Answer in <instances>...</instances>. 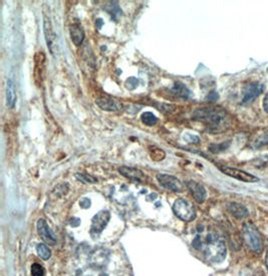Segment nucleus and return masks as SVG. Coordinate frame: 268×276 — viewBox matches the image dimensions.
Segmentation results:
<instances>
[{"instance_id":"nucleus-1","label":"nucleus","mask_w":268,"mask_h":276,"mask_svg":"<svg viewBox=\"0 0 268 276\" xmlns=\"http://www.w3.org/2000/svg\"><path fill=\"white\" fill-rule=\"evenodd\" d=\"M192 118L197 122L203 123L209 133H221L231 125L228 112L216 107L198 109L193 112Z\"/></svg>"},{"instance_id":"nucleus-2","label":"nucleus","mask_w":268,"mask_h":276,"mask_svg":"<svg viewBox=\"0 0 268 276\" xmlns=\"http://www.w3.org/2000/svg\"><path fill=\"white\" fill-rule=\"evenodd\" d=\"M199 241V247L203 248L205 258L211 263H221L227 255V248L225 242L215 234H208L204 242L197 237ZM198 247V248H199Z\"/></svg>"},{"instance_id":"nucleus-3","label":"nucleus","mask_w":268,"mask_h":276,"mask_svg":"<svg viewBox=\"0 0 268 276\" xmlns=\"http://www.w3.org/2000/svg\"><path fill=\"white\" fill-rule=\"evenodd\" d=\"M242 235L245 244L252 250L254 253H261L263 251V240L257 230V228L250 222H247L243 225Z\"/></svg>"},{"instance_id":"nucleus-4","label":"nucleus","mask_w":268,"mask_h":276,"mask_svg":"<svg viewBox=\"0 0 268 276\" xmlns=\"http://www.w3.org/2000/svg\"><path fill=\"white\" fill-rule=\"evenodd\" d=\"M173 211L178 218L185 222L192 221L196 217L195 207L191 202L183 198H179L174 202Z\"/></svg>"},{"instance_id":"nucleus-5","label":"nucleus","mask_w":268,"mask_h":276,"mask_svg":"<svg viewBox=\"0 0 268 276\" xmlns=\"http://www.w3.org/2000/svg\"><path fill=\"white\" fill-rule=\"evenodd\" d=\"M157 180L163 188L170 190L172 192L180 193L184 190V184L178 178L174 176L166 175V174H158Z\"/></svg>"},{"instance_id":"nucleus-6","label":"nucleus","mask_w":268,"mask_h":276,"mask_svg":"<svg viewBox=\"0 0 268 276\" xmlns=\"http://www.w3.org/2000/svg\"><path fill=\"white\" fill-rule=\"evenodd\" d=\"M219 169L221 170V172H223L224 174L236 179V180H239L242 182H246V183H255V182H258L259 179L252 175V174H249L245 171H242L239 169H235V168H231V167H226V166H220Z\"/></svg>"},{"instance_id":"nucleus-7","label":"nucleus","mask_w":268,"mask_h":276,"mask_svg":"<svg viewBox=\"0 0 268 276\" xmlns=\"http://www.w3.org/2000/svg\"><path fill=\"white\" fill-rule=\"evenodd\" d=\"M264 86L261 83H252L246 84L242 89V103L250 104L255 101L263 91Z\"/></svg>"},{"instance_id":"nucleus-8","label":"nucleus","mask_w":268,"mask_h":276,"mask_svg":"<svg viewBox=\"0 0 268 276\" xmlns=\"http://www.w3.org/2000/svg\"><path fill=\"white\" fill-rule=\"evenodd\" d=\"M46 55L42 52H38L34 55V82L37 86H40L43 83L46 74Z\"/></svg>"},{"instance_id":"nucleus-9","label":"nucleus","mask_w":268,"mask_h":276,"mask_svg":"<svg viewBox=\"0 0 268 276\" xmlns=\"http://www.w3.org/2000/svg\"><path fill=\"white\" fill-rule=\"evenodd\" d=\"M109 219H110V213L108 211H105V210L100 211L93 218L91 233L93 235H100L102 231L105 229V227L107 226Z\"/></svg>"},{"instance_id":"nucleus-10","label":"nucleus","mask_w":268,"mask_h":276,"mask_svg":"<svg viewBox=\"0 0 268 276\" xmlns=\"http://www.w3.org/2000/svg\"><path fill=\"white\" fill-rule=\"evenodd\" d=\"M37 233L41 237V239L48 243L49 245H54L56 243V236L54 231L51 229L49 224L44 219H39L36 224Z\"/></svg>"},{"instance_id":"nucleus-11","label":"nucleus","mask_w":268,"mask_h":276,"mask_svg":"<svg viewBox=\"0 0 268 276\" xmlns=\"http://www.w3.org/2000/svg\"><path fill=\"white\" fill-rule=\"evenodd\" d=\"M43 31H44V36H46L48 48H49L50 52L54 55V47H55V42H56V34L54 32L52 20L46 14V12H43Z\"/></svg>"},{"instance_id":"nucleus-12","label":"nucleus","mask_w":268,"mask_h":276,"mask_svg":"<svg viewBox=\"0 0 268 276\" xmlns=\"http://www.w3.org/2000/svg\"><path fill=\"white\" fill-rule=\"evenodd\" d=\"M186 185H187L188 189L190 190L191 194L193 195L194 199L198 203H203L206 200L207 192H206L204 186H202L201 184H199L193 180L187 181Z\"/></svg>"},{"instance_id":"nucleus-13","label":"nucleus","mask_w":268,"mask_h":276,"mask_svg":"<svg viewBox=\"0 0 268 276\" xmlns=\"http://www.w3.org/2000/svg\"><path fill=\"white\" fill-rule=\"evenodd\" d=\"M96 103L102 110H107V111H117V110L123 109V105L117 100L111 99V98H107V97L99 98L96 101Z\"/></svg>"},{"instance_id":"nucleus-14","label":"nucleus","mask_w":268,"mask_h":276,"mask_svg":"<svg viewBox=\"0 0 268 276\" xmlns=\"http://www.w3.org/2000/svg\"><path fill=\"white\" fill-rule=\"evenodd\" d=\"M119 172L125 176L126 178L130 179V180H133V181H139V182H144L145 179H146V176L144 175V173L139 170V169H136V168H132V167H126V166H123L119 169Z\"/></svg>"},{"instance_id":"nucleus-15","label":"nucleus","mask_w":268,"mask_h":276,"mask_svg":"<svg viewBox=\"0 0 268 276\" xmlns=\"http://www.w3.org/2000/svg\"><path fill=\"white\" fill-rule=\"evenodd\" d=\"M17 101V95H16V87L15 84L11 81L8 80L6 83V105L8 108L13 109L15 107Z\"/></svg>"},{"instance_id":"nucleus-16","label":"nucleus","mask_w":268,"mask_h":276,"mask_svg":"<svg viewBox=\"0 0 268 276\" xmlns=\"http://www.w3.org/2000/svg\"><path fill=\"white\" fill-rule=\"evenodd\" d=\"M70 33H71V38L75 45L79 47L84 40V31L81 25H74L70 28Z\"/></svg>"},{"instance_id":"nucleus-17","label":"nucleus","mask_w":268,"mask_h":276,"mask_svg":"<svg viewBox=\"0 0 268 276\" xmlns=\"http://www.w3.org/2000/svg\"><path fill=\"white\" fill-rule=\"evenodd\" d=\"M228 210L233 216H235L238 219L245 218L248 216V210L246 209L245 206L239 203H230L228 205Z\"/></svg>"},{"instance_id":"nucleus-18","label":"nucleus","mask_w":268,"mask_h":276,"mask_svg":"<svg viewBox=\"0 0 268 276\" xmlns=\"http://www.w3.org/2000/svg\"><path fill=\"white\" fill-rule=\"evenodd\" d=\"M172 93L176 95L178 98H181L183 100H187L190 97V90L185 84L182 83H175L174 86L172 87Z\"/></svg>"},{"instance_id":"nucleus-19","label":"nucleus","mask_w":268,"mask_h":276,"mask_svg":"<svg viewBox=\"0 0 268 276\" xmlns=\"http://www.w3.org/2000/svg\"><path fill=\"white\" fill-rule=\"evenodd\" d=\"M141 121L146 126L152 127V126H155L158 123V118L151 111H145L141 116Z\"/></svg>"},{"instance_id":"nucleus-20","label":"nucleus","mask_w":268,"mask_h":276,"mask_svg":"<svg viewBox=\"0 0 268 276\" xmlns=\"http://www.w3.org/2000/svg\"><path fill=\"white\" fill-rule=\"evenodd\" d=\"M267 145L268 131L259 134L257 137L253 139V142H252V147L255 148V149H258V148H261V147H264V146H267Z\"/></svg>"},{"instance_id":"nucleus-21","label":"nucleus","mask_w":268,"mask_h":276,"mask_svg":"<svg viewBox=\"0 0 268 276\" xmlns=\"http://www.w3.org/2000/svg\"><path fill=\"white\" fill-rule=\"evenodd\" d=\"M36 251H37L38 256L43 260H49L52 256L51 249L49 248V246H47L46 244H42V243L38 244L36 246Z\"/></svg>"},{"instance_id":"nucleus-22","label":"nucleus","mask_w":268,"mask_h":276,"mask_svg":"<svg viewBox=\"0 0 268 276\" xmlns=\"http://www.w3.org/2000/svg\"><path fill=\"white\" fill-rule=\"evenodd\" d=\"M150 151H151L152 159L155 161H161L166 156L165 152L157 147H150Z\"/></svg>"},{"instance_id":"nucleus-23","label":"nucleus","mask_w":268,"mask_h":276,"mask_svg":"<svg viewBox=\"0 0 268 276\" xmlns=\"http://www.w3.org/2000/svg\"><path fill=\"white\" fill-rule=\"evenodd\" d=\"M44 274H46V270L40 264H38V263L32 264V266H31V275L44 276Z\"/></svg>"},{"instance_id":"nucleus-24","label":"nucleus","mask_w":268,"mask_h":276,"mask_svg":"<svg viewBox=\"0 0 268 276\" xmlns=\"http://www.w3.org/2000/svg\"><path fill=\"white\" fill-rule=\"evenodd\" d=\"M240 276H263V274L259 270H255L250 267H246L242 269Z\"/></svg>"},{"instance_id":"nucleus-25","label":"nucleus","mask_w":268,"mask_h":276,"mask_svg":"<svg viewBox=\"0 0 268 276\" xmlns=\"http://www.w3.org/2000/svg\"><path fill=\"white\" fill-rule=\"evenodd\" d=\"M76 177L78 178L79 181H81V182H84V183H97V179H95L94 177H91L86 174H76Z\"/></svg>"},{"instance_id":"nucleus-26","label":"nucleus","mask_w":268,"mask_h":276,"mask_svg":"<svg viewBox=\"0 0 268 276\" xmlns=\"http://www.w3.org/2000/svg\"><path fill=\"white\" fill-rule=\"evenodd\" d=\"M138 85H139V80L136 78H130L126 82V87L128 89H131V90L135 89Z\"/></svg>"},{"instance_id":"nucleus-27","label":"nucleus","mask_w":268,"mask_h":276,"mask_svg":"<svg viewBox=\"0 0 268 276\" xmlns=\"http://www.w3.org/2000/svg\"><path fill=\"white\" fill-rule=\"evenodd\" d=\"M80 205H81V208H88L91 206V200L87 199V198H82L81 201H80Z\"/></svg>"},{"instance_id":"nucleus-28","label":"nucleus","mask_w":268,"mask_h":276,"mask_svg":"<svg viewBox=\"0 0 268 276\" xmlns=\"http://www.w3.org/2000/svg\"><path fill=\"white\" fill-rule=\"evenodd\" d=\"M262 105H263V109L265 110V112H267L268 113V94L264 97V100H263Z\"/></svg>"},{"instance_id":"nucleus-29","label":"nucleus","mask_w":268,"mask_h":276,"mask_svg":"<svg viewBox=\"0 0 268 276\" xmlns=\"http://www.w3.org/2000/svg\"><path fill=\"white\" fill-rule=\"evenodd\" d=\"M102 25H103V21H102V19H98V24H97V27L99 28H101V27H102Z\"/></svg>"}]
</instances>
